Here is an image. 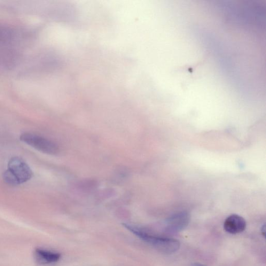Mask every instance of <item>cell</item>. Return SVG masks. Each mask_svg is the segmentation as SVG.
<instances>
[{"mask_svg":"<svg viewBox=\"0 0 266 266\" xmlns=\"http://www.w3.org/2000/svg\"><path fill=\"white\" fill-rule=\"evenodd\" d=\"M33 176V171L21 158L15 156L9 162L8 169L3 174L5 182L12 186L24 183Z\"/></svg>","mask_w":266,"mask_h":266,"instance_id":"obj_1","label":"cell"},{"mask_svg":"<svg viewBox=\"0 0 266 266\" xmlns=\"http://www.w3.org/2000/svg\"><path fill=\"white\" fill-rule=\"evenodd\" d=\"M136 236L166 253L176 252L181 246L180 242L176 239L154 236L143 229L137 232Z\"/></svg>","mask_w":266,"mask_h":266,"instance_id":"obj_2","label":"cell"},{"mask_svg":"<svg viewBox=\"0 0 266 266\" xmlns=\"http://www.w3.org/2000/svg\"><path fill=\"white\" fill-rule=\"evenodd\" d=\"M20 139L22 142L43 153L56 155L59 152L57 145L52 141L44 137L31 133H26L21 134Z\"/></svg>","mask_w":266,"mask_h":266,"instance_id":"obj_3","label":"cell"},{"mask_svg":"<svg viewBox=\"0 0 266 266\" xmlns=\"http://www.w3.org/2000/svg\"><path fill=\"white\" fill-rule=\"evenodd\" d=\"M190 221V216L186 212L178 213L167 219L165 224L167 232L177 233L186 228Z\"/></svg>","mask_w":266,"mask_h":266,"instance_id":"obj_4","label":"cell"},{"mask_svg":"<svg viewBox=\"0 0 266 266\" xmlns=\"http://www.w3.org/2000/svg\"><path fill=\"white\" fill-rule=\"evenodd\" d=\"M247 223L245 219L237 214H232L226 218L224 224V229L231 234H237L243 232L246 228Z\"/></svg>","mask_w":266,"mask_h":266,"instance_id":"obj_5","label":"cell"},{"mask_svg":"<svg viewBox=\"0 0 266 266\" xmlns=\"http://www.w3.org/2000/svg\"><path fill=\"white\" fill-rule=\"evenodd\" d=\"M35 260L41 264H49L58 262L60 258L59 253L38 248L34 253Z\"/></svg>","mask_w":266,"mask_h":266,"instance_id":"obj_6","label":"cell"},{"mask_svg":"<svg viewBox=\"0 0 266 266\" xmlns=\"http://www.w3.org/2000/svg\"><path fill=\"white\" fill-rule=\"evenodd\" d=\"M266 228H265V225H264L263 226H262V232L263 233V235L264 237H265V233H266Z\"/></svg>","mask_w":266,"mask_h":266,"instance_id":"obj_7","label":"cell"},{"mask_svg":"<svg viewBox=\"0 0 266 266\" xmlns=\"http://www.w3.org/2000/svg\"><path fill=\"white\" fill-rule=\"evenodd\" d=\"M192 266H206L199 263H194L192 265Z\"/></svg>","mask_w":266,"mask_h":266,"instance_id":"obj_8","label":"cell"}]
</instances>
